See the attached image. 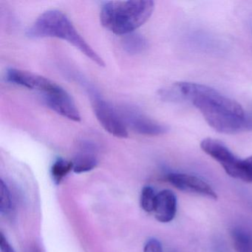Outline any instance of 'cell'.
Returning a JSON list of instances; mask_svg holds the SVG:
<instances>
[{"label": "cell", "mask_w": 252, "mask_h": 252, "mask_svg": "<svg viewBox=\"0 0 252 252\" xmlns=\"http://www.w3.org/2000/svg\"><path fill=\"white\" fill-rule=\"evenodd\" d=\"M175 88L180 98L190 101L215 130L224 134L243 132L246 110L237 101L201 84L181 82Z\"/></svg>", "instance_id": "1"}, {"label": "cell", "mask_w": 252, "mask_h": 252, "mask_svg": "<svg viewBox=\"0 0 252 252\" xmlns=\"http://www.w3.org/2000/svg\"><path fill=\"white\" fill-rule=\"evenodd\" d=\"M31 38H57L73 45L100 67H104L101 57L76 30L70 19L62 11L51 10L41 14L27 32Z\"/></svg>", "instance_id": "2"}, {"label": "cell", "mask_w": 252, "mask_h": 252, "mask_svg": "<svg viewBox=\"0 0 252 252\" xmlns=\"http://www.w3.org/2000/svg\"><path fill=\"white\" fill-rule=\"evenodd\" d=\"M154 8L150 0L109 1L102 5L100 21L112 33L126 36L147 23Z\"/></svg>", "instance_id": "3"}, {"label": "cell", "mask_w": 252, "mask_h": 252, "mask_svg": "<svg viewBox=\"0 0 252 252\" xmlns=\"http://www.w3.org/2000/svg\"><path fill=\"white\" fill-rule=\"evenodd\" d=\"M200 148L221 165L227 175L231 178L252 183V174L246 160L239 158L219 140L206 138L200 143Z\"/></svg>", "instance_id": "4"}, {"label": "cell", "mask_w": 252, "mask_h": 252, "mask_svg": "<svg viewBox=\"0 0 252 252\" xmlns=\"http://www.w3.org/2000/svg\"><path fill=\"white\" fill-rule=\"evenodd\" d=\"M91 99L95 117L101 126L116 138H127L128 128L121 113L96 93H91Z\"/></svg>", "instance_id": "5"}, {"label": "cell", "mask_w": 252, "mask_h": 252, "mask_svg": "<svg viewBox=\"0 0 252 252\" xmlns=\"http://www.w3.org/2000/svg\"><path fill=\"white\" fill-rule=\"evenodd\" d=\"M5 77L10 83L36 91L42 96L58 92L63 88L49 79L19 69H8Z\"/></svg>", "instance_id": "6"}, {"label": "cell", "mask_w": 252, "mask_h": 252, "mask_svg": "<svg viewBox=\"0 0 252 252\" xmlns=\"http://www.w3.org/2000/svg\"><path fill=\"white\" fill-rule=\"evenodd\" d=\"M127 128L141 135L156 136L168 132V127L135 109L125 108L120 113Z\"/></svg>", "instance_id": "7"}, {"label": "cell", "mask_w": 252, "mask_h": 252, "mask_svg": "<svg viewBox=\"0 0 252 252\" xmlns=\"http://www.w3.org/2000/svg\"><path fill=\"white\" fill-rule=\"evenodd\" d=\"M167 180L175 188L187 192L195 193L217 200L218 195L210 185L194 175L182 173H170Z\"/></svg>", "instance_id": "8"}, {"label": "cell", "mask_w": 252, "mask_h": 252, "mask_svg": "<svg viewBox=\"0 0 252 252\" xmlns=\"http://www.w3.org/2000/svg\"><path fill=\"white\" fill-rule=\"evenodd\" d=\"M42 98L48 107L57 114L73 122H80L81 116L73 98L64 88Z\"/></svg>", "instance_id": "9"}, {"label": "cell", "mask_w": 252, "mask_h": 252, "mask_svg": "<svg viewBox=\"0 0 252 252\" xmlns=\"http://www.w3.org/2000/svg\"><path fill=\"white\" fill-rule=\"evenodd\" d=\"M155 217L160 222H169L175 218L177 212V198L170 190H163L156 196Z\"/></svg>", "instance_id": "10"}, {"label": "cell", "mask_w": 252, "mask_h": 252, "mask_svg": "<svg viewBox=\"0 0 252 252\" xmlns=\"http://www.w3.org/2000/svg\"><path fill=\"white\" fill-rule=\"evenodd\" d=\"M236 252H252V231L243 227H236L231 232Z\"/></svg>", "instance_id": "11"}, {"label": "cell", "mask_w": 252, "mask_h": 252, "mask_svg": "<svg viewBox=\"0 0 252 252\" xmlns=\"http://www.w3.org/2000/svg\"><path fill=\"white\" fill-rule=\"evenodd\" d=\"M123 46L128 54H138L147 48V42L142 35L133 32L125 36Z\"/></svg>", "instance_id": "12"}, {"label": "cell", "mask_w": 252, "mask_h": 252, "mask_svg": "<svg viewBox=\"0 0 252 252\" xmlns=\"http://www.w3.org/2000/svg\"><path fill=\"white\" fill-rule=\"evenodd\" d=\"M73 171L76 173L89 172L97 166L98 160L92 153H81L73 160Z\"/></svg>", "instance_id": "13"}, {"label": "cell", "mask_w": 252, "mask_h": 252, "mask_svg": "<svg viewBox=\"0 0 252 252\" xmlns=\"http://www.w3.org/2000/svg\"><path fill=\"white\" fill-rule=\"evenodd\" d=\"M71 170H73V162L63 158L57 159L51 167L53 180L56 184H60Z\"/></svg>", "instance_id": "14"}, {"label": "cell", "mask_w": 252, "mask_h": 252, "mask_svg": "<svg viewBox=\"0 0 252 252\" xmlns=\"http://www.w3.org/2000/svg\"><path fill=\"white\" fill-rule=\"evenodd\" d=\"M156 196L154 189L151 187H145L141 191V208L145 212H152L154 211L155 204H156Z\"/></svg>", "instance_id": "15"}, {"label": "cell", "mask_w": 252, "mask_h": 252, "mask_svg": "<svg viewBox=\"0 0 252 252\" xmlns=\"http://www.w3.org/2000/svg\"><path fill=\"white\" fill-rule=\"evenodd\" d=\"M0 212L2 215L9 213L12 207L11 193L3 181L0 184Z\"/></svg>", "instance_id": "16"}, {"label": "cell", "mask_w": 252, "mask_h": 252, "mask_svg": "<svg viewBox=\"0 0 252 252\" xmlns=\"http://www.w3.org/2000/svg\"><path fill=\"white\" fill-rule=\"evenodd\" d=\"M144 252H163L161 243L157 239H150L144 246Z\"/></svg>", "instance_id": "17"}, {"label": "cell", "mask_w": 252, "mask_h": 252, "mask_svg": "<svg viewBox=\"0 0 252 252\" xmlns=\"http://www.w3.org/2000/svg\"><path fill=\"white\" fill-rule=\"evenodd\" d=\"M245 131H252V105L249 110L245 111L243 132Z\"/></svg>", "instance_id": "18"}, {"label": "cell", "mask_w": 252, "mask_h": 252, "mask_svg": "<svg viewBox=\"0 0 252 252\" xmlns=\"http://www.w3.org/2000/svg\"><path fill=\"white\" fill-rule=\"evenodd\" d=\"M0 249L1 252H15L2 234L0 237Z\"/></svg>", "instance_id": "19"}, {"label": "cell", "mask_w": 252, "mask_h": 252, "mask_svg": "<svg viewBox=\"0 0 252 252\" xmlns=\"http://www.w3.org/2000/svg\"><path fill=\"white\" fill-rule=\"evenodd\" d=\"M245 160H246L248 168H249V170H250L251 173L252 174V156L247 158L245 159Z\"/></svg>", "instance_id": "20"}]
</instances>
